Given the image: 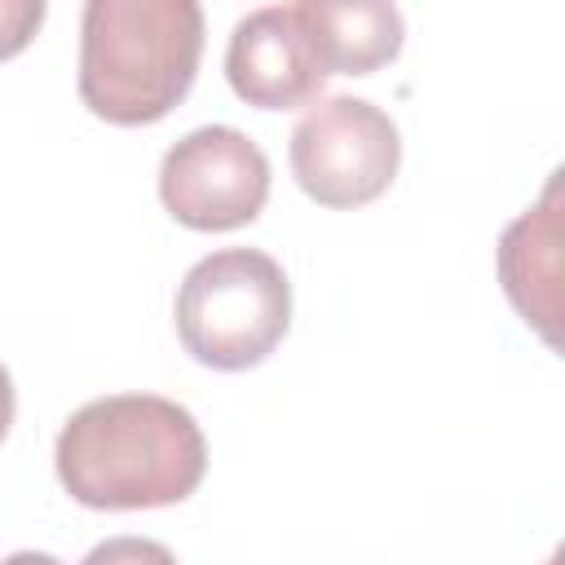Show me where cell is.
Returning a JSON list of instances; mask_svg holds the SVG:
<instances>
[{"instance_id":"1","label":"cell","mask_w":565,"mask_h":565,"mask_svg":"<svg viewBox=\"0 0 565 565\" xmlns=\"http://www.w3.org/2000/svg\"><path fill=\"white\" fill-rule=\"evenodd\" d=\"M62 490L93 512H141L185 503L207 472L199 419L154 393L84 402L53 446Z\"/></svg>"},{"instance_id":"3","label":"cell","mask_w":565,"mask_h":565,"mask_svg":"<svg viewBox=\"0 0 565 565\" xmlns=\"http://www.w3.org/2000/svg\"><path fill=\"white\" fill-rule=\"evenodd\" d=\"M172 313L177 335L199 366L252 371L291 327V282L269 252L221 247L190 265Z\"/></svg>"},{"instance_id":"9","label":"cell","mask_w":565,"mask_h":565,"mask_svg":"<svg viewBox=\"0 0 565 565\" xmlns=\"http://www.w3.org/2000/svg\"><path fill=\"white\" fill-rule=\"evenodd\" d=\"M79 565H177V556H172L163 543H154V539L119 534V539L97 543Z\"/></svg>"},{"instance_id":"7","label":"cell","mask_w":565,"mask_h":565,"mask_svg":"<svg viewBox=\"0 0 565 565\" xmlns=\"http://www.w3.org/2000/svg\"><path fill=\"white\" fill-rule=\"evenodd\" d=\"M499 278L512 309L556 349L561 322V172L547 177L543 199L525 207L499 238Z\"/></svg>"},{"instance_id":"11","label":"cell","mask_w":565,"mask_h":565,"mask_svg":"<svg viewBox=\"0 0 565 565\" xmlns=\"http://www.w3.org/2000/svg\"><path fill=\"white\" fill-rule=\"evenodd\" d=\"M13 380H9V371L0 366V441L9 437V424H13Z\"/></svg>"},{"instance_id":"2","label":"cell","mask_w":565,"mask_h":565,"mask_svg":"<svg viewBox=\"0 0 565 565\" xmlns=\"http://www.w3.org/2000/svg\"><path fill=\"white\" fill-rule=\"evenodd\" d=\"M194 0H88L79 18V102L119 128L159 124L199 75Z\"/></svg>"},{"instance_id":"10","label":"cell","mask_w":565,"mask_h":565,"mask_svg":"<svg viewBox=\"0 0 565 565\" xmlns=\"http://www.w3.org/2000/svg\"><path fill=\"white\" fill-rule=\"evenodd\" d=\"M44 22V0H0V62L18 57Z\"/></svg>"},{"instance_id":"6","label":"cell","mask_w":565,"mask_h":565,"mask_svg":"<svg viewBox=\"0 0 565 565\" xmlns=\"http://www.w3.org/2000/svg\"><path fill=\"white\" fill-rule=\"evenodd\" d=\"M225 79L238 102L256 110H296L309 106L327 71L309 44L296 4H269L234 22L225 44Z\"/></svg>"},{"instance_id":"12","label":"cell","mask_w":565,"mask_h":565,"mask_svg":"<svg viewBox=\"0 0 565 565\" xmlns=\"http://www.w3.org/2000/svg\"><path fill=\"white\" fill-rule=\"evenodd\" d=\"M0 565H62V561L49 556V552H13V556H4Z\"/></svg>"},{"instance_id":"8","label":"cell","mask_w":565,"mask_h":565,"mask_svg":"<svg viewBox=\"0 0 565 565\" xmlns=\"http://www.w3.org/2000/svg\"><path fill=\"white\" fill-rule=\"evenodd\" d=\"M327 75H375L402 53V13L384 0H305L296 4Z\"/></svg>"},{"instance_id":"4","label":"cell","mask_w":565,"mask_h":565,"mask_svg":"<svg viewBox=\"0 0 565 565\" xmlns=\"http://www.w3.org/2000/svg\"><path fill=\"white\" fill-rule=\"evenodd\" d=\"M291 177L318 207L375 203L402 163L397 124L366 97H322L291 128Z\"/></svg>"},{"instance_id":"13","label":"cell","mask_w":565,"mask_h":565,"mask_svg":"<svg viewBox=\"0 0 565 565\" xmlns=\"http://www.w3.org/2000/svg\"><path fill=\"white\" fill-rule=\"evenodd\" d=\"M543 565H561V552H552V556H547V561H543Z\"/></svg>"},{"instance_id":"5","label":"cell","mask_w":565,"mask_h":565,"mask_svg":"<svg viewBox=\"0 0 565 565\" xmlns=\"http://www.w3.org/2000/svg\"><path fill=\"white\" fill-rule=\"evenodd\" d=\"M269 199V159L265 150L230 128L207 124L168 146L159 163V203L168 216L199 234L243 230L260 216Z\"/></svg>"}]
</instances>
